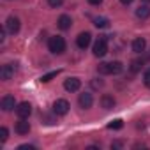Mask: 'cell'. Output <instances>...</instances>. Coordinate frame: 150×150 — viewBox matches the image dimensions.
Segmentation results:
<instances>
[{"mask_svg":"<svg viewBox=\"0 0 150 150\" xmlns=\"http://www.w3.org/2000/svg\"><path fill=\"white\" fill-rule=\"evenodd\" d=\"M90 41H92L90 32H81V34L76 37V44H78V48H80V50H87V48H88V44H90Z\"/></svg>","mask_w":150,"mask_h":150,"instance_id":"obj_7","label":"cell"},{"mask_svg":"<svg viewBox=\"0 0 150 150\" xmlns=\"http://www.w3.org/2000/svg\"><path fill=\"white\" fill-rule=\"evenodd\" d=\"M48 48H50L51 53H55V55H62V53L65 51V41H64V37H60V35H53V37H50V41H48Z\"/></svg>","mask_w":150,"mask_h":150,"instance_id":"obj_2","label":"cell"},{"mask_svg":"<svg viewBox=\"0 0 150 150\" xmlns=\"http://www.w3.org/2000/svg\"><path fill=\"white\" fill-rule=\"evenodd\" d=\"M106 53H108V39H106V35H101L94 44V55L96 57H104Z\"/></svg>","mask_w":150,"mask_h":150,"instance_id":"obj_3","label":"cell"},{"mask_svg":"<svg viewBox=\"0 0 150 150\" xmlns=\"http://www.w3.org/2000/svg\"><path fill=\"white\" fill-rule=\"evenodd\" d=\"M124 69V65L120 62H103L97 65L99 74H120Z\"/></svg>","mask_w":150,"mask_h":150,"instance_id":"obj_1","label":"cell"},{"mask_svg":"<svg viewBox=\"0 0 150 150\" xmlns=\"http://www.w3.org/2000/svg\"><path fill=\"white\" fill-rule=\"evenodd\" d=\"M90 85H92V88H96V90H97V88H101L104 83H103V80H99V78H94V80L90 81Z\"/></svg>","mask_w":150,"mask_h":150,"instance_id":"obj_22","label":"cell"},{"mask_svg":"<svg viewBox=\"0 0 150 150\" xmlns=\"http://www.w3.org/2000/svg\"><path fill=\"white\" fill-rule=\"evenodd\" d=\"M30 113H32V104L30 103H20L16 106V115L20 118H28Z\"/></svg>","mask_w":150,"mask_h":150,"instance_id":"obj_6","label":"cell"},{"mask_svg":"<svg viewBox=\"0 0 150 150\" xmlns=\"http://www.w3.org/2000/svg\"><path fill=\"white\" fill-rule=\"evenodd\" d=\"M143 2H150V0H143Z\"/></svg>","mask_w":150,"mask_h":150,"instance_id":"obj_30","label":"cell"},{"mask_svg":"<svg viewBox=\"0 0 150 150\" xmlns=\"http://www.w3.org/2000/svg\"><path fill=\"white\" fill-rule=\"evenodd\" d=\"M7 138H9V131H7V127H0V141L6 143Z\"/></svg>","mask_w":150,"mask_h":150,"instance_id":"obj_21","label":"cell"},{"mask_svg":"<svg viewBox=\"0 0 150 150\" xmlns=\"http://www.w3.org/2000/svg\"><path fill=\"white\" fill-rule=\"evenodd\" d=\"M57 25H58V28H60V30H69V28H71V25H72V20H71V16L62 14V16L58 18V21H57Z\"/></svg>","mask_w":150,"mask_h":150,"instance_id":"obj_14","label":"cell"},{"mask_svg":"<svg viewBox=\"0 0 150 150\" xmlns=\"http://www.w3.org/2000/svg\"><path fill=\"white\" fill-rule=\"evenodd\" d=\"M120 2H122L124 6H129V4H132V0H120Z\"/></svg>","mask_w":150,"mask_h":150,"instance_id":"obj_29","label":"cell"},{"mask_svg":"<svg viewBox=\"0 0 150 150\" xmlns=\"http://www.w3.org/2000/svg\"><path fill=\"white\" fill-rule=\"evenodd\" d=\"M103 2V0H88V4H92V6H99Z\"/></svg>","mask_w":150,"mask_h":150,"instance_id":"obj_28","label":"cell"},{"mask_svg":"<svg viewBox=\"0 0 150 150\" xmlns=\"http://www.w3.org/2000/svg\"><path fill=\"white\" fill-rule=\"evenodd\" d=\"M143 83H145L146 88H150V71H146V72L143 74Z\"/></svg>","mask_w":150,"mask_h":150,"instance_id":"obj_24","label":"cell"},{"mask_svg":"<svg viewBox=\"0 0 150 150\" xmlns=\"http://www.w3.org/2000/svg\"><path fill=\"white\" fill-rule=\"evenodd\" d=\"M62 71L60 69H57V71H51V72H46V74H42V78H41V81L42 83H48V81H51L53 78H57L58 74H60Z\"/></svg>","mask_w":150,"mask_h":150,"instance_id":"obj_17","label":"cell"},{"mask_svg":"<svg viewBox=\"0 0 150 150\" xmlns=\"http://www.w3.org/2000/svg\"><path fill=\"white\" fill-rule=\"evenodd\" d=\"M69 103L65 101V99H57L55 103H53V113L55 115H65L67 111H69Z\"/></svg>","mask_w":150,"mask_h":150,"instance_id":"obj_5","label":"cell"},{"mask_svg":"<svg viewBox=\"0 0 150 150\" xmlns=\"http://www.w3.org/2000/svg\"><path fill=\"white\" fill-rule=\"evenodd\" d=\"M18 148H20V150H35L34 145H20Z\"/></svg>","mask_w":150,"mask_h":150,"instance_id":"obj_25","label":"cell"},{"mask_svg":"<svg viewBox=\"0 0 150 150\" xmlns=\"http://www.w3.org/2000/svg\"><path fill=\"white\" fill-rule=\"evenodd\" d=\"M20 27H21V23H20V18H16V16H9L7 18V21H6V30L9 32V34H18L20 32Z\"/></svg>","mask_w":150,"mask_h":150,"instance_id":"obj_4","label":"cell"},{"mask_svg":"<svg viewBox=\"0 0 150 150\" xmlns=\"http://www.w3.org/2000/svg\"><path fill=\"white\" fill-rule=\"evenodd\" d=\"M48 4H50V7H53V9H58V7L64 4V0H48Z\"/></svg>","mask_w":150,"mask_h":150,"instance_id":"obj_23","label":"cell"},{"mask_svg":"<svg viewBox=\"0 0 150 150\" xmlns=\"http://www.w3.org/2000/svg\"><path fill=\"white\" fill-rule=\"evenodd\" d=\"M80 87H81V81H80L78 78H67V80L64 81V88H65L67 92H78Z\"/></svg>","mask_w":150,"mask_h":150,"instance_id":"obj_8","label":"cell"},{"mask_svg":"<svg viewBox=\"0 0 150 150\" xmlns=\"http://www.w3.org/2000/svg\"><path fill=\"white\" fill-rule=\"evenodd\" d=\"M13 76H14V65H11V64L2 65V71H0V78H2L4 81H9Z\"/></svg>","mask_w":150,"mask_h":150,"instance_id":"obj_11","label":"cell"},{"mask_svg":"<svg viewBox=\"0 0 150 150\" xmlns=\"http://www.w3.org/2000/svg\"><path fill=\"white\" fill-rule=\"evenodd\" d=\"M78 103H80V106H81L83 110H88V108H92V104H94V97H92V94L85 92V94H80Z\"/></svg>","mask_w":150,"mask_h":150,"instance_id":"obj_10","label":"cell"},{"mask_svg":"<svg viewBox=\"0 0 150 150\" xmlns=\"http://www.w3.org/2000/svg\"><path fill=\"white\" fill-rule=\"evenodd\" d=\"M115 104H117V101H115V97H113V96L104 94V96L101 97V106H103L104 110H113V108H115Z\"/></svg>","mask_w":150,"mask_h":150,"instance_id":"obj_13","label":"cell"},{"mask_svg":"<svg viewBox=\"0 0 150 150\" xmlns=\"http://www.w3.org/2000/svg\"><path fill=\"white\" fill-rule=\"evenodd\" d=\"M14 129H16L18 134L25 136V134L30 132V122H27V118H20V122H16V127Z\"/></svg>","mask_w":150,"mask_h":150,"instance_id":"obj_12","label":"cell"},{"mask_svg":"<svg viewBox=\"0 0 150 150\" xmlns=\"http://www.w3.org/2000/svg\"><path fill=\"white\" fill-rule=\"evenodd\" d=\"M0 106H2L4 111H11V110L16 108V99L13 96H4L2 101H0Z\"/></svg>","mask_w":150,"mask_h":150,"instance_id":"obj_9","label":"cell"},{"mask_svg":"<svg viewBox=\"0 0 150 150\" xmlns=\"http://www.w3.org/2000/svg\"><path fill=\"white\" fill-rule=\"evenodd\" d=\"M44 124H48V125H51V124H55V120L50 117V115H44Z\"/></svg>","mask_w":150,"mask_h":150,"instance_id":"obj_26","label":"cell"},{"mask_svg":"<svg viewBox=\"0 0 150 150\" xmlns=\"http://www.w3.org/2000/svg\"><path fill=\"white\" fill-rule=\"evenodd\" d=\"M136 18H138V20H146V18H150V6H146V4L139 6V7L136 9Z\"/></svg>","mask_w":150,"mask_h":150,"instance_id":"obj_16","label":"cell"},{"mask_svg":"<svg viewBox=\"0 0 150 150\" xmlns=\"http://www.w3.org/2000/svg\"><path fill=\"white\" fill-rule=\"evenodd\" d=\"M122 146H124L122 141H113V143H111V148H122Z\"/></svg>","mask_w":150,"mask_h":150,"instance_id":"obj_27","label":"cell"},{"mask_svg":"<svg viewBox=\"0 0 150 150\" xmlns=\"http://www.w3.org/2000/svg\"><path fill=\"white\" fill-rule=\"evenodd\" d=\"M141 67H143V60L136 58V60H132V62H131V71H132V72H138V71H141Z\"/></svg>","mask_w":150,"mask_h":150,"instance_id":"obj_18","label":"cell"},{"mask_svg":"<svg viewBox=\"0 0 150 150\" xmlns=\"http://www.w3.org/2000/svg\"><path fill=\"white\" fill-rule=\"evenodd\" d=\"M145 48H146V41L143 37H136L132 41V51L134 53H141V51H145Z\"/></svg>","mask_w":150,"mask_h":150,"instance_id":"obj_15","label":"cell"},{"mask_svg":"<svg viewBox=\"0 0 150 150\" xmlns=\"http://www.w3.org/2000/svg\"><path fill=\"white\" fill-rule=\"evenodd\" d=\"M122 127H124V122H122L120 118H117V120H113V122L108 124V129H115V131H118V129H122Z\"/></svg>","mask_w":150,"mask_h":150,"instance_id":"obj_20","label":"cell"},{"mask_svg":"<svg viewBox=\"0 0 150 150\" xmlns=\"http://www.w3.org/2000/svg\"><path fill=\"white\" fill-rule=\"evenodd\" d=\"M108 23H110V21H108L106 18H96V20H94V25H96L97 28H106Z\"/></svg>","mask_w":150,"mask_h":150,"instance_id":"obj_19","label":"cell"}]
</instances>
